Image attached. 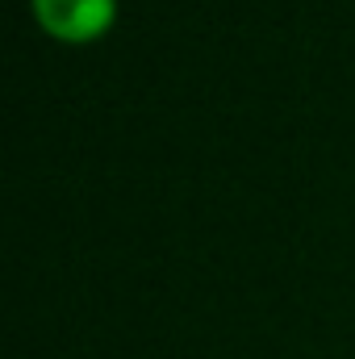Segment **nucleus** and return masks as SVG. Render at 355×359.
Returning a JSON list of instances; mask_svg holds the SVG:
<instances>
[{
    "mask_svg": "<svg viewBox=\"0 0 355 359\" xmlns=\"http://www.w3.org/2000/svg\"><path fill=\"white\" fill-rule=\"evenodd\" d=\"M46 34L63 42H92L113 25L117 0H29Z\"/></svg>",
    "mask_w": 355,
    "mask_h": 359,
    "instance_id": "nucleus-1",
    "label": "nucleus"
}]
</instances>
